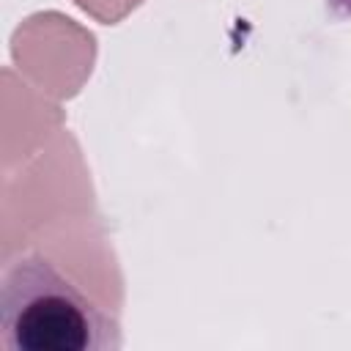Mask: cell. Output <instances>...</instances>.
Masks as SVG:
<instances>
[{"label":"cell","mask_w":351,"mask_h":351,"mask_svg":"<svg viewBox=\"0 0 351 351\" xmlns=\"http://www.w3.org/2000/svg\"><path fill=\"white\" fill-rule=\"evenodd\" d=\"M0 337L5 351H118L115 315L90 302L58 266L25 252L0 277Z\"/></svg>","instance_id":"6da1fadb"},{"label":"cell","mask_w":351,"mask_h":351,"mask_svg":"<svg viewBox=\"0 0 351 351\" xmlns=\"http://www.w3.org/2000/svg\"><path fill=\"white\" fill-rule=\"evenodd\" d=\"M11 55L38 88L55 96H74L82 85V77L63 66L66 58L93 60V36L77 27L69 16L60 14H38L30 16L11 41Z\"/></svg>","instance_id":"7a4b0ae2"},{"label":"cell","mask_w":351,"mask_h":351,"mask_svg":"<svg viewBox=\"0 0 351 351\" xmlns=\"http://www.w3.org/2000/svg\"><path fill=\"white\" fill-rule=\"evenodd\" d=\"M82 11H88L90 16H96L104 25H115L118 19H123L132 8L140 5V0H74Z\"/></svg>","instance_id":"3957f363"}]
</instances>
